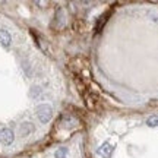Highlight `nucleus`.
<instances>
[{"label":"nucleus","mask_w":158,"mask_h":158,"mask_svg":"<svg viewBox=\"0 0 158 158\" xmlns=\"http://www.w3.org/2000/svg\"><path fill=\"white\" fill-rule=\"evenodd\" d=\"M37 116L41 123H48L53 117V108L48 104H41L37 107Z\"/></svg>","instance_id":"1"},{"label":"nucleus","mask_w":158,"mask_h":158,"mask_svg":"<svg viewBox=\"0 0 158 158\" xmlns=\"http://www.w3.org/2000/svg\"><path fill=\"white\" fill-rule=\"evenodd\" d=\"M59 124H60V127H63V129H76V127H79V120L75 116L63 114L62 117H60Z\"/></svg>","instance_id":"2"},{"label":"nucleus","mask_w":158,"mask_h":158,"mask_svg":"<svg viewBox=\"0 0 158 158\" xmlns=\"http://www.w3.org/2000/svg\"><path fill=\"white\" fill-rule=\"evenodd\" d=\"M66 10L63 9V7H59L56 12V15H54V22H53V27L57 29H62L64 25H66Z\"/></svg>","instance_id":"3"},{"label":"nucleus","mask_w":158,"mask_h":158,"mask_svg":"<svg viewBox=\"0 0 158 158\" xmlns=\"http://www.w3.org/2000/svg\"><path fill=\"white\" fill-rule=\"evenodd\" d=\"M13 139H15V136H13V132L10 129H3L0 132V142L3 145H10Z\"/></svg>","instance_id":"4"},{"label":"nucleus","mask_w":158,"mask_h":158,"mask_svg":"<svg viewBox=\"0 0 158 158\" xmlns=\"http://www.w3.org/2000/svg\"><path fill=\"white\" fill-rule=\"evenodd\" d=\"M31 34L34 35L35 41H37V45H38V47H40V48H41L43 51H45V53H47V51H48V48H47V41H45L44 37H41L40 34H37V32H35L34 29L31 31Z\"/></svg>","instance_id":"5"},{"label":"nucleus","mask_w":158,"mask_h":158,"mask_svg":"<svg viewBox=\"0 0 158 158\" xmlns=\"http://www.w3.org/2000/svg\"><path fill=\"white\" fill-rule=\"evenodd\" d=\"M84 66H85L84 60H82V59H79V57H76V59H73L72 62L69 63V68L72 69L73 72H81V70L84 69Z\"/></svg>","instance_id":"6"},{"label":"nucleus","mask_w":158,"mask_h":158,"mask_svg":"<svg viewBox=\"0 0 158 158\" xmlns=\"http://www.w3.org/2000/svg\"><path fill=\"white\" fill-rule=\"evenodd\" d=\"M12 43V38H10V34L5 31V29H0V45L3 47H9Z\"/></svg>","instance_id":"7"},{"label":"nucleus","mask_w":158,"mask_h":158,"mask_svg":"<svg viewBox=\"0 0 158 158\" xmlns=\"http://www.w3.org/2000/svg\"><path fill=\"white\" fill-rule=\"evenodd\" d=\"M98 152L101 154L102 158H111V154H113V148H111V145H110V143H104V145H101V147H100Z\"/></svg>","instance_id":"8"},{"label":"nucleus","mask_w":158,"mask_h":158,"mask_svg":"<svg viewBox=\"0 0 158 158\" xmlns=\"http://www.w3.org/2000/svg\"><path fill=\"white\" fill-rule=\"evenodd\" d=\"M85 104L89 110H95L97 108V97L92 94H85Z\"/></svg>","instance_id":"9"},{"label":"nucleus","mask_w":158,"mask_h":158,"mask_svg":"<svg viewBox=\"0 0 158 158\" xmlns=\"http://www.w3.org/2000/svg\"><path fill=\"white\" fill-rule=\"evenodd\" d=\"M32 130H34L32 123H22L21 124V127H19V133H21L22 136H27V135H29Z\"/></svg>","instance_id":"10"},{"label":"nucleus","mask_w":158,"mask_h":158,"mask_svg":"<svg viewBox=\"0 0 158 158\" xmlns=\"http://www.w3.org/2000/svg\"><path fill=\"white\" fill-rule=\"evenodd\" d=\"M110 16V12H107V13H104L102 16L98 18V22H97V31H100V28H102V25L107 22V18Z\"/></svg>","instance_id":"11"},{"label":"nucleus","mask_w":158,"mask_h":158,"mask_svg":"<svg viewBox=\"0 0 158 158\" xmlns=\"http://www.w3.org/2000/svg\"><path fill=\"white\" fill-rule=\"evenodd\" d=\"M147 124L149 127H157L158 126V116H151V117L147 120Z\"/></svg>","instance_id":"12"},{"label":"nucleus","mask_w":158,"mask_h":158,"mask_svg":"<svg viewBox=\"0 0 158 158\" xmlns=\"http://www.w3.org/2000/svg\"><path fill=\"white\" fill-rule=\"evenodd\" d=\"M68 155V149L66 148H59L56 152H54V157L56 158H66Z\"/></svg>","instance_id":"13"},{"label":"nucleus","mask_w":158,"mask_h":158,"mask_svg":"<svg viewBox=\"0 0 158 158\" xmlns=\"http://www.w3.org/2000/svg\"><path fill=\"white\" fill-rule=\"evenodd\" d=\"M37 94H40V88L38 86H34V88L31 89V97H37Z\"/></svg>","instance_id":"14"}]
</instances>
